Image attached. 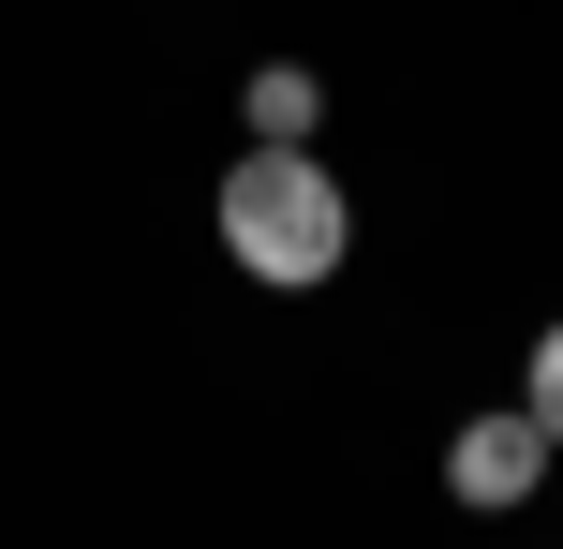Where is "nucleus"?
<instances>
[{"label": "nucleus", "mask_w": 563, "mask_h": 549, "mask_svg": "<svg viewBox=\"0 0 563 549\" xmlns=\"http://www.w3.org/2000/svg\"><path fill=\"white\" fill-rule=\"evenodd\" d=\"M311 119H327V75H311V59H253V134L311 149Z\"/></svg>", "instance_id": "nucleus-3"}, {"label": "nucleus", "mask_w": 563, "mask_h": 549, "mask_svg": "<svg viewBox=\"0 0 563 549\" xmlns=\"http://www.w3.org/2000/svg\"><path fill=\"white\" fill-rule=\"evenodd\" d=\"M519 402H534V416H549V446H563V327L534 342V372H519Z\"/></svg>", "instance_id": "nucleus-4"}, {"label": "nucleus", "mask_w": 563, "mask_h": 549, "mask_svg": "<svg viewBox=\"0 0 563 549\" xmlns=\"http://www.w3.org/2000/svg\"><path fill=\"white\" fill-rule=\"evenodd\" d=\"M208 223H223L238 283H267V297H311V283H341V253H356V194H341V178L311 164V149H267V134L223 164Z\"/></svg>", "instance_id": "nucleus-1"}, {"label": "nucleus", "mask_w": 563, "mask_h": 549, "mask_svg": "<svg viewBox=\"0 0 563 549\" xmlns=\"http://www.w3.org/2000/svg\"><path fill=\"white\" fill-rule=\"evenodd\" d=\"M549 461H563V446H549V416H534V402H489L475 431L445 446V491L505 520V505H534V475H549Z\"/></svg>", "instance_id": "nucleus-2"}]
</instances>
